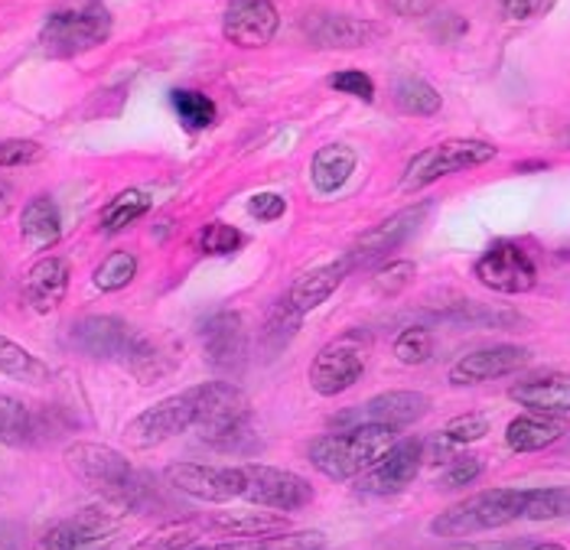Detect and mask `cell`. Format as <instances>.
<instances>
[{"instance_id":"obj_47","label":"cell","mask_w":570,"mask_h":550,"mask_svg":"<svg viewBox=\"0 0 570 550\" xmlns=\"http://www.w3.org/2000/svg\"><path fill=\"white\" fill-rule=\"evenodd\" d=\"M248 212L258 222H277L287 212V199L281 193H258V196L248 199Z\"/></svg>"},{"instance_id":"obj_35","label":"cell","mask_w":570,"mask_h":550,"mask_svg":"<svg viewBox=\"0 0 570 550\" xmlns=\"http://www.w3.org/2000/svg\"><path fill=\"white\" fill-rule=\"evenodd\" d=\"M137 277V257L131 252H111L91 274V284L101 294H118Z\"/></svg>"},{"instance_id":"obj_16","label":"cell","mask_w":570,"mask_h":550,"mask_svg":"<svg viewBox=\"0 0 570 550\" xmlns=\"http://www.w3.org/2000/svg\"><path fill=\"white\" fill-rule=\"evenodd\" d=\"M199 342L213 369L232 372L245 362V323L235 310H219L199 326Z\"/></svg>"},{"instance_id":"obj_8","label":"cell","mask_w":570,"mask_h":550,"mask_svg":"<svg viewBox=\"0 0 570 550\" xmlns=\"http://www.w3.org/2000/svg\"><path fill=\"white\" fill-rule=\"evenodd\" d=\"M424 463V443L417 436L395 440L362 475H355V489L365 495H397L404 492Z\"/></svg>"},{"instance_id":"obj_20","label":"cell","mask_w":570,"mask_h":550,"mask_svg":"<svg viewBox=\"0 0 570 550\" xmlns=\"http://www.w3.org/2000/svg\"><path fill=\"white\" fill-rule=\"evenodd\" d=\"M509 394H512L515 404H522L534 414H554V418L570 414V375H564V372L528 379L522 384H515Z\"/></svg>"},{"instance_id":"obj_27","label":"cell","mask_w":570,"mask_h":550,"mask_svg":"<svg viewBox=\"0 0 570 550\" xmlns=\"http://www.w3.org/2000/svg\"><path fill=\"white\" fill-rule=\"evenodd\" d=\"M323 534L320 531H277L262 538H235L219 544H196L193 550H320Z\"/></svg>"},{"instance_id":"obj_46","label":"cell","mask_w":570,"mask_h":550,"mask_svg":"<svg viewBox=\"0 0 570 550\" xmlns=\"http://www.w3.org/2000/svg\"><path fill=\"white\" fill-rule=\"evenodd\" d=\"M79 534L72 531V524L69 521H59V524H52L49 531H46L43 538L33 544L30 550H79Z\"/></svg>"},{"instance_id":"obj_17","label":"cell","mask_w":570,"mask_h":550,"mask_svg":"<svg viewBox=\"0 0 570 550\" xmlns=\"http://www.w3.org/2000/svg\"><path fill=\"white\" fill-rule=\"evenodd\" d=\"M531 362V352L525 345H489L480 352L463 355L450 369V384H483L492 379H505Z\"/></svg>"},{"instance_id":"obj_26","label":"cell","mask_w":570,"mask_h":550,"mask_svg":"<svg viewBox=\"0 0 570 550\" xmlns=\"http://www.w3.org/2000/svg\"><path fill=\"white\" fill-rule=\"evenodd\" d=\"M355 173V150L346 144H330V147H320L313 164H309V176H313V186L320 193H336L350 183V176Z\"/></svg>"},{"instance_id":"obj_3","label":"cell","mask_w":570,"mask_h":550,"mask_svg":"<svg viewBox=\"0 0 570 550\" xmlns=\"http://www.w3.org/2000/svg\"><path fill=\"white\" fill-rule=\"evenodd\" d=\"M111 37V13L98 0H76L46 17L40 46L52 59H72Z\"/></svg>"},{"instance_id":"obj_24","label":"cell","mask_w":570,"mask_h":550,"mask_svg":"<svg viewBox=\"0 0 570 550\" xmlns=\"http://www.w3.org/2000/svg\"><path fill=\"white\" fill-rule=\"evenodd\" d=\"M203 524L206 531H216L225 538H262V534L287 531V521L277 511H222Z\"/></svg>"},{"instance_id":"obj_32","label":"cell","mask_w":570,"mask_h":550,"mask_svg":"<svg viewBox=\"0 0 570 550\" xmlns=\"http://www.w3.org/2000/svg\"><path fill=\"white\" fill-rule=\"evenodd\" d=\"M203 531H206L203 521H170L150 531L147 538H140L131 550H193L199 544Z\"/></svg>"},{"instance_id":"obj_40","label":"cell","mask_w":570,"mask_h":550,"mask_svg":"<svg viewBox=\"0 0 570 550\" xmlns=\"http://www.w3.org/2000/svg\"><path fill=\"white\" fill-rule=\"evenodd\" d=\"M69 524H72V531L79 534V544H95V541H101L105 534H111L118 521H115L111 511H105V508H82L79 514L69 518Z\"/></svg>"},{"instance_id":"obj_53","label":"cell","mask_w":570,"mask_h":550,"mask_svg":"<svg viewBox=\"0 0 570 550\" xmlns=\"http://www.w3.org/2000/svg\"><path fill=\"white\" fill-rule=\"evenodd\" d=\"M561 140H564V147H570V127H564V134H561Z\"/></svg>"},{"instance_id":"obj_39","label":"cell","mask_w":570,"mask_h":550,"mask_svg":"<svg viewBox=\"0 0 570 550\" xmlns=\"http://www.w3.org/2000/svg\"><path fill=\"white\" fill-rule=\"evenodd\" d=\"M434 355V336L424 326H407L395 338V359L401 365H424Z\"/></svg>"},{"instance_id":"obj_38","label":"cell","mask_w":570,"mask_h":550,"mask_svg":"<svg viewBox=\"0 0 570 550\" xmlns=\"http://www.w3.org/2000/svg\"><path fill=\"white\" fill-rule=\"evenodd\" d=\"M245 232H238L235 225L228 222H209L203 225V232L196 235V248L209 257H225V254H235L238 248H245Z\"/></svg>"},{"instance_id":"obj_15","label":"cell","mask_w":570,"mask_h":550,"mask_svg":"<svg viewBox=\"0 0 570 550\" xmlns=\"http://www.w3.org/2000/svg\"><path fill=\"white\" fill-rule=\"evenodd\" d=\"M281 17L271 0H232L222 20V30L228 42L242 49H258L277 37Z\"/></svg>"},{"instance_id":"obj_48","label":"cell","mask_w":570,"mask_h":550,"mask_svg":"<svg viewBox=\"0 0 570 550\" xmlns=\"http://www.w3.org/2000/svg\"><path fill=\"white\" fill-rule=\"evenodd\" d=\"M385 3L395 10L397 17H424V13L434 10L438 0H385Z\"/></svg>"},{"instance_id":"obj_49","label":"cell","mask_w":570,"mask_h":550,"mask_svg":"<svg viewBox=\"0 0 570 550\" xmlns=\"http://www.w3.org/2000/svg\"><path fill=\"white\" fill-rule=\"evenodd\" d=\"M541 0H502V10L512 17V20H528L534 10H538Z\"/></svg>"},{"instance_id":"obj_42","label":"cell","mask_w":570,"mask_h":550,"mask_svg":"<svg viewBox=\"0 0 570 550\" xmlns=\"http://www.w3.org/2000/svg\"><path fill=\"white\" fill-rule=\"evenodd\" d=\"M43 144L37 140H23V137H10L0 140V167H30L37 160H43Z\"/></svg>"},{"instance_id":"obj_28","label":"cell","mask_w":570,"mask_h":550,"mask_svg":"<svg viewBox=\"0 0 570 550\" xmlns=\"http://www.w3.org/2000/svg\"><path fill=\"white\" fill-rule=\"evenodd\" d=\"M37 443V418L33 411L10 397V394H0V446H10V450H23V446H33Z\"/></svg>"},{"instance_id":"obj_45","label":"cell","mask_w":570,"mask_h":550,"mask_svg":"<svg viewBox=\"0 0 570 550\" xmlns=\"http://www.w3.org/2000/svg\"><path fill=\"white\" fill-rule=\"evenodd\" d=\"M414 264L411 261H392V264H385L382 267V274H379V291H385V294H397V291H404L407 284H411V277H414Z\"/></svg>"},{"instance_id":"obj_22","label":"cell","mask_w":570,"mask_h":550,"mask_svg":"<svg viewBox=\"0 0 570 550\" xmlns=\"http://www.w3.org/2000/svg\"><path fill=\"white\" fill-rule=\"evenodd\" d=\"M568 433V421L564 418H554V414H522L509 423L505 430V443L509 450L515 453H538V450H548L554 446L561 436Z\"/></svg>"},{"instance_id":"obj_29","label":"cell","mask_w":570,"mask_h":550,"mask_svg":"<svg viewBox=\"0 0 570 550\" xmlns=\"http://www.w3.org/2000/svg\"><path fill=\"white\" fill-rule=\"evenodd\" d=\"M0 375L13 381H27V384H46L52 379L46 362H40L30 348H23L20 342L7 336H0Z\"/></svg>"},{"instance_id":"obj_4","label":"cell","mask_w":570,"mask_h":550,"mask_svg":"<svg viewBox=\"0 0 570 550\" xmlns=\"http://www.w3.org/2000/svg\"><path fill=\"white\" fill-rule=\"evenodd\" d=\"M522 502H525V489H485L440 511L431 521V531L438 538H470V534L495 531L522 518Z\"/></svg>"},{"instance_id":"obj_9","label":"cell","mask_w":570,"mask_h":550,"mask_svg":"<svg viewBox=\"0 0 570 550\" xmlns=\"http://www.w3.org/2000/svg\"><path fill=\"white\" fill-rule=\"evenodd\" d=\"M473 274H476V281L483 287L505 296L528 294L538 284V267H534L531 254L522 245H515V242H495L476 261Z\"/></svg>"},{"instance_id":"obj_34","label":"cell","mask_w":570,"mask_h":550,"mask_svg":"<svg viewBox=\"0 0 570 550\" xmlns=\"http://www.w3.org/2000/svg\"><path fill=\"white\" fill-rule=\"evenodd\" d=\"M570 514V485H548V489H525L522 518L525 521H558Z\"/></svg>"},{"instance_id":"obj_23","label":"cell","mask_w":570,"mask_h":550,"mask_svg":"<svg viewBox=\"0 0 570 550\" xmlns=\"http://www.w3.org/2000/svg\"><path fill=\"white\" fill-rule=\"evenodd\" d=\"M350 274L352 264L346 257H340V261H333V264H326V267H316V271L304 274V277L291 287L287 299H291L301 313H309V310H316L320 303H326L330 296L336 294L340 284H343Z\"/></svg>"},{"instance_id":"obj_33","label":"cell","mask_w":570,"mask_h":550,"mask_svg":"<svg viewBox=\"0 0 570 550\" xmlns=\"http://www.w3.org/2000/svg\"><path fill=\"white\" fill-rule=\"evenodd\" d=\"M170 105H174L176 118L186 130H206L216 125V101L203 91L193 88H174L170 91Z\"/></svg>"},{"instance_id":"obj_10","label":"cell","mask_w":570,"mask_h":550,"mask_svg":"<svg viewBox=\"0 0 570 550\" xmlns=\"http://www.w3.org/2000/svg\"><path fill=\"white\" fill-rule=\"evenodd\" d=\"M365 359H368L365 345L355 333L330 342L326 348H320V355L309 365V387L323 397H336V394L350 391L365 372Z\"/></svg>"},{"instance_id":"obj_18","label":"cell","mask_w":570,"mask_h":550,"mask_svg":"<svg viewBox=\"0 0 570 550\" xmlns=\"http://www.w3.org/2000/svg\"><path fill=\"white\" fill-rule=\"evenodd\" d=\"M69 281H72V271H69V261L66 257H40L23 274L20 296H23V303L33 313L49 316V313H56L62 306V299L69 294Z\"/></svg>"},{"instance_id":"obj_5","label":"cell","mask_w":570,"mask_h":550,"mask_svg":"<svg viewBox=\"0 0 570 550\" xmlns=\"http://www.w3.org/2000/svg\"><path fill=\"white\" fill-rule=\"evenodd\" d=\"M242 499L267 511H301L313 502V485L304 475L277 465H242Z\"/></svg>"},{"instance_id":"obj_36","label":"cell","mask_w":570,"mask_h":550,"mask_svg":"<svg viewBox=\"0 0 570 550\" xmlns=\"http://www.w3.org/2000/svg\"><path fill=\"white\" fill-rule=\"evenodd\" d=\"M301 320H304V313L284 296V299H277L274 306H271V313H267V320H264V348L267 352H281L284 348V342L297 333V326H301Z\"/></svg>"},{"instance_id":"obj_51","label":"cell","mask_w":570,"mask_h":550,"mask_svg":"<svg viewBox=\"0 0 570 550\" xmlns=\"http://www.w3.org/2000/svg\"><path fill=\"white\" fill-rule=\"evenodd\" d=\"M10 209H13V186L7 179H0V218L10 215Z\"/></svg>"},{"instance_id":"obj_37","label":"cell","mask_w":570,"mask_h":550,"mask_svg":"<svg viewBox=\"0 0 570 550\" xmlns=\"http://www.w3.org/2000/svg\"><path fill=\"white\" fill-rule=\"evenodd\" d=\"M395 101L401 111L407 115H417V118H428V115H438L440 111V95L434 85H428L424 79H401L395 85Z\"/></svg>"},{"instance_id":"obj_30","label":"cell","mask_w":570,"mask_h":550,"mask_svg":"<svg viewBox=\"0 0 570 550\" xmlns=\"http://www.w3.org/2000/svg\"><path fill=\"white\" fill-rule=\"evenodd\" d=\"M121 362L128 365V372H131L140 384H157V381L170 372V362H167V355L157 348V342L147 336H137V333H134L131 345H128V352H125Z\"/></svg>"},{"instance_id":"obj_6","label":"cell","mask_w":570,"mask_h":550,"mask_svg":"<svg viewBox=\"0 0 570 550\" xmlns=\"http://www.w3.org/2000/svg\"><path fill=\"white\" fill-rule=\"evenodd\" d=\"M489 160H495V147L485 144V140H443V144L417 154L411 160V167L401 179V189L414 193V189H424V186L438 183L450 173L483 167Z\"/></svg>"},{"instance_id":"obj_14","label":"cell","mask_w":570,"mask_h":550,"mask_svg":"<svg viewBox=\"0 0 570 550\" xmlns=\"http://www.w3.org/2000/svg\"><path fill=\"white\" fill-rule=\"evenodd\" d=\"M424 215H428V203L411 206V209H404V212H395L392 218H385V222H382V225H375L372 232L358 235V238H355V245H352L350 252L343 254V257L350 261L352 271H355V267H362V264H368V261H379L382 254L395 252L397 245H404V242L417 232V225L424 222Z\"/></svg>"},{"instance_id":"obj_31","label":"cell","mask_w":570,"mask_h":550,"mask_svg":"<svg viewBox=\"0 0 570 550\" xmlns=\"http://www.w3.org/2000/svg\"><path fill=\"white\" fill-rule=\"evenodd\" d=\"M150 196L144 189H125L118 193L105 209H101V232L105 235H118L125 228H131L134 222H140L150 212Z\"/></svg>"},{"instance_id":"obj_52","label":"cell","mask_w":570,"mask_h":550,"mask_svg":"<svg viewBox=\"0 0 570 550\" xmlns=\"http://www.w3.org/2000/svg\"><path fill=\"white\" fill-rule=\"evenodd\" d=\"M531 550H564L561 544H538V541H531Z\"/></svg>"},{"instance_id":"obj_12","label":"cell","mask_w":570,"mask_h":550,"mask_svg":"<svg viewBox=\"0 0 570 550\" xmlns=\"http://www.w3.org/2000/svg\"><path fill=\"white\" fill-rule=\"evenodd\" d=\"M431 411V397L421 391H385L368 397L365 404L352 407L346 414H340L333 426H358V423H382V426H411Z\"/></svg>"},{"instance_id":"obj_13","label":"cell","mask_w":570,"mask_h":550,"mask_svg":"<svg viewBox=\"0 0 570 550\" xmlns=\"http://www.w3.org/2000/svg\"><path fill=\"white\" fill-rule=\"evenodd\" d=\"M134 330L121 316H82L72 323L69 330V348H76L79 355L88 359H125L128 345H131Z\"/></svg>"},{"instance_id":"obj_44","label":"cell","mask_w":570,"mask_h":550,"mask_svg":"<svg viewBox=\"0 0 570 550\" xmlns=\"http://www.w3.org/2000/svg\"><path fill=\"white\" fill-rule=\"evenodd\" d=\"M330 88H336V91H343V95H352V98H358V101H372L375 98V85L372 79L365 76V72H336L333 79H330Z\"/></svg>"},{"instance_id":"obj_2","label":"cell","mask_w":570,"mask_h":550,"mask_svg":"<svg viewBox=\"0 0 570 550\" xmlns=\"http://www.w3.org/2000/svg\"><path fill=\"white\" fill-rule=\"evenodd\" d=\"M395 426L358 423V426H346V430L316 436L307 450L309 465L316 472H323L326 479L350 482L355 475H362L368 465L375 463L395 443Z\"/></svg>"},{"instance_id":"obj_1","label":"cell","mask_w":570,"mask_h":550,"mask_svg":"<svg viewBox=\"0 0 570 550\" xmlns=\"http://www.w3.org/2000/svg\"><path fill=\"white\" fill-rule=\"evenodd\" d=\"M66 465L88 492H95L101 502L118 511H150L160 505L154 479L137 472L118 450L105 443H88V440L69 443Z\"/></svg>"},{"instance_id":"obj_25","label":"cell","mask_w":570,"mask_h":550,"mask_svg":"<svg viewBox=\"0 0 570 550\" xmlns=\"http://www.w3.org/2000/svg\"><path fill=\"white\" fill-rule=\"evenodd\" d=\"M20 235L23 242H30L33 248H49L59 242L62 235V215L59 206L49 196H37L30 199L23 212H20Z\"/></svg>"},{"instance_id":"obj_11","label":"cell","mask_w":570,"mask_h":550,"mask_svg":"<svg viewBox=\"0 0 570 550\" xmlns=\"http://www.w3.org/2000/svg\"><path fill=\"white\" fill-rule=\"evenodd\" d=\"M167 485L199 499V502H235L242 499V465H209V463H174L164 469Z\"/></svg>"},{"instance_id":"obj_19","label":"cell","mask_w":570,"mask_h":550,"mask_svg":"<svg viewBox=\"0 0 570 550\" xmlns=\"http://www.w3.org/2000/svg\"><path fill=\"white\" fill-rule=\"evenodd\" d=\"M186 391H189V397L196 404V426L203 433L252 414V401L232 381H206V384H196V387H186Z\"/></svg>"},{"instance_id":"obj_21","label":"cell","mask_w":570,"mask_h":550,"mask_svg":"<svg viewBox=\"0 0 570 550\" xmlns=\"http://www.w3.org/2000/svg\"><path fill=\"white\" fill-rule=\"evenodd\" d=\"M309 40L316 46H333V49H355L368 46L382 33V27L358 20V17H343V13H320L307 23Z\"/></svg>"},{"instance_id":"obj_43","label":"cell","mask_w":570,"mask_h":550,"mask_svg":"<svg viewBox=\"0 0 570 550\" xmlns=\"http://www.w3.org/2000/svg\"><path fill=\"white\" fill-rule=\"evenodd\" d=\"M480 475H483L480 456H456V460H450L446 472L440 475V489H463V485L476 482Z\"/></svg>"},{"instance_id":"obj_7","label":"cell","mask_w":570,"mask_h":550,"mask_svg":"<svg viewBox=\"0 0 570 550\" xmlns=\"http://www.w3.org/2000/svg\"><path fill=\"white\" fill-rule=\"evenodd\" d=\"M189 426H196V404H193L189 391H179L174 397L150 404L147 411H140L134 421H128L125 443L134 450H154L179 433H186Z\"/></svg>"},{"instance_id":"obj_41","label":"cell","mask_w":570,"mask_h":550,"mask_svg":"<svg viewBox=\"0 0 570 550\" xmlns=\"http://www.w3.org/2000/svg\"><path fill=\"white\" fill-rule=\"evenodd\" d=\"M440 433L450 443L466 446V443H476V440H483L485 433H489V418L485 414H460V418H453V421L446 423Z\"/></svg>"},{"instance_id":"obj_50","label":"cell","mask_w":570,"mask_h":550,"mask_svg":"<svg viewBox=\"0 0 570 550\" xmlns=\"http://www.w3.org/2000/svg\"><path fill=\"white\" fill-rule=\"evenodd\" d=\"M20 548V531L13 524H0V550Z\"/></svg>"}]
</instances>
